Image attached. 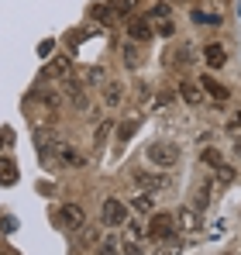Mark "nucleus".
I'll use <instances>...</instances> for the list:
<instances>
[{
    "mask_svg": "<svg viewBox=\"0 0 241 255\" xmlns=\"http://www.w3.org/2000/svg\"><path fill=\"white\" fill-rule=\"evenodd\" d=\"M145 159L155 166V169H172V166H179V159H183V148L176 145V141H169V138H159V141H152L148 148H145Z\"/></svg>",
    "mask_w": 241,
    "mask_h": 255,
    "instance_id": "1",
    "label": "nucleus"
},
{
    "mask_svg": "<svg viewBox=\"0 0 241 255\" xmlns=\"http://www.w3.org/2000/svg\"><path fill=\"white\" fill-rule=\"evenodd\" d=\"M134 183H138V190H145V193H165V190H172V176L162 169V172H152V169H134Z\"/></svg>",
    "mask_w": 241,
    "mask_h": 255,
    "instance_id": "2",
    "label": "nucleus"
},
{
    "mask_svg": "<svg viewBox=\"0 0 241 255\" xmlns=\"http://www.w3.org/2000/svg\"><path fill=\"white\" fill-rule=\"evenodd\" d=\"M55 224H59L62 231H69V235H76L80 228H86V214H83L80 204H62L59 214H55Z\"/></svg>",
    "mask_w": 241,
    "mask_h": 255,
    "instance_id": "3",
    "label": "nucleus"
},
{
    "mask_svg": "<svg viewBox=\"0 0 241 255\" xmlns=\"http://www.w3.org/2000/svg\"><path fill=\"white\" fill-rule=\"evenodd\" d=\"M148 21H152V28L165 35V38H172L176 35V21H172V10H169V3H155L152 10H148Z\"/></svg>",
    "mask_w": 241,
    "mask_h": 255,
    "instance_id": "4",
    "label": "nucleus"
},
{
    "mask_svg": "<svg viewBox=\"0 0 241 255\" xmlns=\"http://www.w3.org/2000/svg\"><path fill=\"white\" fill-rule=\"evenodd\" d=\"M145 235H148V238H155V242L172 238V235H176V217H172V214H155V217L148 221Z\"/></svg>",
    "mask_w": 241,
    "mask_h": 255,
    "instance_id": "5",
    "label": "nucleus"
},
{
    "mask_svg": "<svg viewBox=\"0 0 241 255\" xmlns=\"http://www.w3.org/2000/svg\"><path fill=\"white\" fill-rule=\"evenodd\" d=\"M100 221H104L107 228H114V231H118V228L127 224V207H124L120 200L111 197V200H104V207H100Z\"/></svg>",
    "mask_w": 241,
    "mask_h": 255,
    "instance_id": "6",
    "label": "nucleus"
},
{
    "mask_svg": "<svg viewBox=\"0 0 241 255\" xmlns=\"http://www.w3.org/2000/svg\"><path fill=\"white\" fill-rule=\"evenodd\" d=\"M69 76H73V62H69L66 55H59V59L45 62V69H41L38 80H69Z\"/></svg>",
    "mask_w": 241,
    "mask_h": 255,
    "instance_id": "7",
    "label": "nucleus"
},
{
    "mask_svg": "<svg viewBox=\"0 0 241 255\" xmlns=\"http://www.w3.org/2000/svg\"><path fill=\"white\" fill-rule=\"evenodd\" d=\"M127 35H131V42L148 45V42H152V35H155V28H152L148 17H127Z\"/></svg>",
    "mask_w": 241,
    "mask_h": 255,
    "instance_id": "8",
    "label": "nucleus"
},
{
    "mask_svg": "<svg viewBox=\"0 0 241 255\" xmlns=\"http://www.w3.org/2000/svg\"><path fill=\"white\" fill-rule=\"evenodd\" d=\"M55 162H59V166H69V169H83V166H86V159H83L69 141H59V145H55Z\"/></svg>",
    "mask_w": 241,
    "mask_h": 255,
    "instance_id": "9",
    "label": "nucleus"
},
{
    "mask_svg": "<svg viewBox=\"0 0 241 255\" xmlns=\"http://www.w3.org/2000/svg\"><path fill=\"white\" fill-rule=\"evenodd\" d=\"M176 231L197 235V231H200V211H197V207H183V211L176 214Z\"/></svg>",
    "mask_w": 241,
    "mask_h": 255,
    "instance_id": "10",
    "label": "nucleus"
},
{
    "mask_svg": "<svg viewBox=\"0 0 241 255\" xmlns=\"http://www.w3.org/2000/svg\"><path fill=\"white\" fill-rule=\"evenodd\" d=\"M62 86H66V97L73 100L76 111H86V107H90V104H86V83H83V80L69 76V80H62Z\"/></svg>",
    "mask_w": 241,
    "mask_h": 255,
    "instance_id": "11",
    "label": "nucleus"
},
{
    "mask_svg": "<svg viewBox=\"0 0 241 255\" xmlns=\"http://www.w3.org/2000/svg\"><path fill=\"white\" fill-rule=\"evenodd\" d=\"M35 145H38V155H41V162H55V145H59V138H52L48 131H38L35 134Z\"/></svg>",
    "mask_w": 241,
    "mask_h": 255,
    "instance_id": "12",
    "label": "nucleus"
},
{
    "mask_svg": "<svg viewBox=\"0 0 241 255\" xmlns=\"http://www.w3.org/2000/svg\"><path fill=\"white\" fill-rule=\"evenodd\" d=\"M31 100H38V104H45L48 111H59V104H62V97H59L55 90H48V86H45V80H41V83L35 86V90H31Z\"/></svg>",
    "mask_w": 241,
    "mask_h": 255,
    "instance_id": "13",
    "label": "nucleus"
},
{
    "mask_svg": "<svg viewBox=\"0 0 241 255\" xmlns=\"http://www.w3.org/2000/svg\"><path fill=\"white\" fill-rule=\"evenodd\" d=\"M200 86H203V93H210V97H214L217 104H224V100L231 97V90H228L224 83H217L214 76H200Z\"/></svg>",
    "mask_w": 241,
    "mask_h": 255,
    "instance_id": "14",
    "label": "nucleus"
},
{
    "mask_svg": "<svg viewBox=\"0 0 241 255\" xmlns=\"http://www.w3.org/2000/svg\"><path fill=\"white\" fill-rule=\"evenodd\" d=\"M203 62H207V66H210V69H221V66H224V62H228V52H224V45H207V48H203Z\"/></svg>",
    "mask_w": 241,
    "mask_h": 255,
    "instance_id": "15",
    "label": "nucleus"
},
{
    "mask_svg": "<svg viewBox=\"0 0 241 255\" xmlns=\"http://www.w3.org/2000/svg\"><path fill=\"white\" fill-rule=\"evenodd\" d=\"M90 17L100 21V24H114V21H118V14H114L111 3H93V7H90Z\"/></svg>",
    "mask_w": 241,
    "mask_h": 255,
    "instance_id": "16",
    "label": "nucleus"
},
{
    "mask_svg": "<svg viewBox=\"0 0 241 255\" xmlns=\"http://www.w3.org/2000/svg\"><path fill=\"white\" fill-rule=\"evenodd\" d=\"M179 93H183V100H186L190 107H200V104H203V86L200 83H183V86H179Z\"/></svg>",
    "mask_w": 241,
    "mask_h": 255,
    "instance_id": "17",
    "label": "nucleus"
},
{
    "mask_svg": "<svg viewBox=\"0 0 241 255\" xmlns=\"http://www.w3.org/2000/svg\"><path fill=\"white\" fill-rule=\"evenodd\" d=\"M120 100H124V83H118V80L114 83H104V104L107 107H118Z\"/></svg>",
    "mask_w": 241,
    "mask_h": 255,
    "instance_id": "18",
    "label": "nucleus"
},
{
    "mask_svg": "<svg viewBox=\"0 0 241 255\" xmlns=\"http://www.w3.org/2000/svg\"><path fill=\"white\" fill-rule=\"evenodd\" d=\"M14 183H17V162L0 159V186H14Z\"/></svg>",
    "mask_w": 241,
    "mask_h": 255,
    "instance_id": "19",
    "label": "nucleus"
},
{
    "mask_svg": "<svg viewBox=\"0 0 241 255\" xmlns=\"http://www.w3.org/2000/svg\"><path fill=\"white\" fill-rule=\"evenodd\" d=\"M100 255H124V242H120L118 235H107V238H100Z\"/></svg>",
    "mask_w": 241,
    "mask_h": 255,
    "instance_id": "20",
    "label": "nucleus"
},
{
    "mask_svg": "<svg viewBox=\"0 0 241 255\" xmlns=\"http://www.w3.org/2000/svg\"><path fill=\"white\" fill-rule=\"evenodd\" d=\"M131 211H138V214H152V193H134L131 197Z\"/></svg>",
    "mask_w": 241,
    "mask_h": 255,
    "instance_id": "21",
    "label": "nucleus"
},
{
    "mask_svg": "<svg viewBox=\"0 0 241 255\" xmlns=\"http://www.w3.org/2000/svg\"><path fill=\"white\" fill-rule=\"evenodd\" d=\"M210 190H214V186H210L207 179H203L200 186H197V193H193V207H197V211H203V207L210 204Z\"/></svg>",
    "mask_w": 241,
    "mask_h": 255,
    "instance_id": "22",
    "label": "nucleus"
},
{
    "mask_svg": "<svg viewBox=\"0 0 241 255\" xmlns=\"http://www.w3.org/2000/svg\"><path fill=\"white\" fill-rule=\"evenodd\" d=\"M104 80H107V73H104V66H90V69L83 73V83H86V86H100Z\"/></svg>",
    "mask_w": 241,
    "mask_h": 255,
    "instance_id": "23",
    "label": "nucleus"
},
{
    "mask_svg": "<svg viewBox=\"0 0 241 255\" xmlns=\"http://www.w3.org/2000/svg\"><path fill=\"white\" fill-rule=\"evenodd\" d=\"M76 245H80V249H86V245H100V238H97V231L86 224V228L76 231Z\"/></svg>",
    "mask_w": 241,
    "mask_h": 255,
    "instance_id": "24",
    "label": "nucleus"
},
{
    "mask_svg": "<svg viewBox=\"0 0 241 255\" xmlns=\"http://www.w3.org/2000/svg\"><path fill=\"white\" fill-rule=\"evenodd\" d=\"M124 66H127V69H138V66H141V55H138V45L134 42L124 45Z\"/></svg>",
    "mask_w": 241,
    "mask_h": 255,
    "instance_id": "25",
    "label": "nucleus"
},
{
    "mask_svg": "<svg viewBox=\"0 0 241 255\" xmlns=\"http://www.w3.org/2000/svg\"><path fill=\"white\" fill-rule=\"evenodd\" d=\"M200 162H203V166H210V169H221V166H224V155H221L217 148H203Z\"/></svg>",
    "mask_w": 241,
    "mask_h": 255,
    "instance_id": "26",
    "label": "nucleus"
},
{
    "mask_svg": "<svg viewBox=\"0 0 241 255\" xmlns=\"http://www.w3.org/2000/svg\"><path fill=\"white\" fill-rule=\"evenodd\" d=\"M118 17H134V0H111Z\"/></svg>",
    "mask_w": 241,
    "mask_h": 255,
    "instance_id": "27",
    "label": "nucleus"
},
{
    "mask_svg": "<svg viewBox=\"0 0 241 255\" xmlns=\"http://www.w3.org/2000/svg\"><path fill=\"white\" fill-rule=\"evenodd\" d=\"M176 66H193L197 62V55H193V48L190 45H179V52H176V59H172Z\"/></svg>",
    "mask_w": 241,
    "mask_h": 255,
    "instance_id": "28",
    "label": "nucleus"
},
{
    "mask_svg": "<svg viewBox=\"0 0 241 255\" xmlns=\"http://www.w3.org/2000/svg\"><path fill=\"white\" fill-rule=\"evenodd\" d=\"M228 134H231V138H241V111L228 118Z\"/></svg>",
    "mask_w": 241,
    "mask_h": 255,
    "instance_id": "29",
    "label": "nucleus"
},
{
    "mask_svg": "<svg viewBox=\"0 0 241 255\" xmlns=\"http://www.w3.org/2000/svg\"><path fill=\"white\" fill-rule=\"evenodd\" d=\"M141 235H145V231H141V224H138V221H127V242L134 245V242H138Z\"/></svg>",
    "mask_w": 241,
    "mask_h": 255,
    "instance_id": "30",
    "label": "nucleus"
},
{
    "mask_svg": "<svg viewBox=\"0 0 241 255\" xmlns=\"http://www.w3.org/2000/svg\"><path fill=\"white\" fill-rule=\"evenodd\" d=\"M107 134H111V121H104V125L97 128V138H93V145H97V148H100V145H104V141H107Z\"/></svg>",
    "mask_w": 241,
    "mask_h": 255,
    "instance_id": "31",
    "label": "nucleus"
},
{
    "mask_svg": "<svg viewBox=\"0 0 241 255\" xmlns=\"http://www.w3.org/2000/svg\"><path fill=\"white\" fill-rule=\"evenodd\" d=\"M190 17H193V24H217V17L214 14H203V10H193Z\"/></svg>",
    "mask_w": 241,
    "mask_h": 255,
    "instance_id": "32",
    "label": "nucleus"
},
{
    "mask_svg": "<svg viewBox=\"0 0 241 255\" xmlns=\"http://www.w3.org/2000/svg\"><path fill=\"white\" fill-rule=\"evenodd\" d=\"M134 131H138V121H124V125H120V141H127V138H131V134H134Z\"/></svg>",
    "mask_w": 241,
    "mask_h": 255,
    "instance_id": "33",
    "label": "nucleus"
},
{
    "mask_svg": "<svg viewBox=\"0 0 241 255\" xmlns=\"http://www.w3.org/2000/svg\"><path fill=\"white\" fill-rule=\"evenodd\" d=\"M217 179H221V183H231V179H235V169H231V166H221V169H217Z\"/></svg>",
    "mask_w": 241,
    "mask_h": 255,
    "instance_id": "34",
    "label": "nucleus"
},
{
    "mask_svg": "<svg viewBox=\"0 0 241 255\" xmlns=\"http://www.w3.org/2000/svg\"><path fill=\"white\" fill-rule=\"evenodd\" d=\"M10 141H14V131H10V128H0V148L10 145Z\"/></svg>",
    "mask_w": 241,
    "mask_h": 255,
    "instance_id": "35",
    "label": "nucleus"
},
{
    "mask_svg": "<svg viewBox=\"0 0 241 255\" xmlns=\"http://www.w3.org/2000/svg\"><path fill=\"white\" fill-rule=\"evenodd\" d=\"M52 48H55V42H41V45H38V52H41V55H48Z\"/></svg>",
    "mask_w": 241,
    "mask_h": 255,
    "instance_id": "36",
    "label": "nucleus"
},
{
    "mask_svg": "<svg viewBox=\"0 0 241 255\" xmlns=\"http://www.w3.org/2000/svg\"><path fill=\"white\" fill-rule=\"evenodd\" d=\"M0 255H14V252H7V249H0Z\"/></svg>",
    "mask_w": 241,
    "mask_h": 255,
    "instance_id": "37",
    "label": "nucleus"
}]
</instances>
